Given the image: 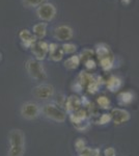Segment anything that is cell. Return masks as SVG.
Masks as SVG:
<instances>
[{
    "label": "cell",
    "instance_id": "cell-18",
    "mask_svg": "<svg viewBox=\"0 0 139 156\" xmlns=\"http://www.w3.org/2000/svg\"><path fill=\"white\" fill-rule=\"evenodd\" d=\"M99 62H100L101 68H102L104 71H109L111 68L113 67V65H114V56H113V54L108 55V56H106V57L100 58Z\"/></svg>",
    "mask_w": 139,
    "mask_h": 156
},
{
    "label": "cell",
    "instance_id": "cell-20",
    "mask_svg": "<svg viewBox=\"0 0 139 156\" xmlns=\"http://www.w3.org/2000/svg\"><path fill=\"white\" fill-rule=\"evenodd\" d=\"M50 53V59L53 60V62H60L62 58H64V50H62L61 47L57 46L56 48L54 50H52V51L49 52Z\"/></svg>",
    "mask_w": 139,
    "mask_h": 156
},
{
    "label": "cell",
    "instance_id": "cell-29",
    "mask_svg": "<svg viewBox=\"0 0 139 156\" xmlns=\"http://www.w3.org/2000/svg\"><path fill=\"white\" fill-rule=\"evenodd\" d=\"M104 156H116V151L113 147H107L104 150Z\"/></svg>",
    "mask_w": 139,
    "mask_h": 156
},
{
    "label": "cell",
    "instance_id": "cell-7",
    "mask_svg": "<svg viewBox=\"0 0 139 156\" xmlns=\"http://www.w3.org/2000/svg\"><path fill=\"white\" fill-rule=\"evenodd\" d=\"M30 50H31L32 54H33L34 58L36 60H44L46 58L48 52H49V44L45 41H39L37 40L36 42L30 47Z\"/></svg>",
    "mask_w": 139,
    "mask_h": 156
},
{
    "label": "cell",
    "instance_id": "cell-5",
    "mask_svg": "<svg viewBox=\"0 0 139 156\" xmlns=\"http://www.w3.org/2000/svg\"><path fill=\"white\" fill-rule=\"evenodd\" d=\"M20 115L24 120L33 121L41 115V106L36 102L26 101L20 107Z\"/></svg>",
    "mask_w": 139,
    "mask_h": 156
},
{
    "label": "cell",
    "instance_id": "cell-11",
    "mask_svg": "<svg viewBox=\"0 0 139 156\" xmlns=\"http://www.w3.org/2000/svg\"><path fill=\"white\" fill-rule=\"evenodd\" d=\"M19 37H20V40H21L23 46L26 47V48H30V47H31L32 45L37 41V40L35 39V37L33 36V34H32V32L28 29L20 30Z\"/></svg>",
    "mask_w": 139,
    "mask_h": 156
},
{
    "label": "cell",
    "instance_id": "cell-16",
    "mask_svg": "<svg viewBox=\"0 0 139 156\" xmlns=\"http://www.w3.org/2000/svg\"><path fill=\"white\" fill-rule=\"evenodd\" d=\"M80 62H81V60H80L79 55L73 54L72 56L68 57L64 62V67L68 70H75L79 67Z\"/></svg>",
    "mask_w": 139,
    "mask_h": 156
},
{
    "label": "cell",
    "instance_id": "cell-6",
    "mask_svg": "<svg viewBox=\"0 0 139 156\" xmlns=\"http://www.w3.org/2000/svg\"><path fill=\"white\" fill-rule=\"evenodd\" d=\"M56 7L54 6V4L50 3V2H45L36 9L37 18L42 20V22L52 21L56 16Z\"/></svg>",
    "mask_w": 139,
    "mask_h": 156
},
{
    "label": "cell",
    "instance_id": "cell-21",
    "mask_svg": "<svg viewBox=\"0 0 139 156\" xmlns=\"http://www.w3.org/2000/svg\"><path fill=\"white\" fill-rule=\"evenodd\" d=\"M78 154H79V156H100V150L98 148L86 147Z\"/></svg>",
    "mask_w": 139,
    "mask_h": 156
},
{
    "label": "cell",
    "instance_id": "cell-24",
    "mask_svg": "<svg viewBox=\"0 0 139 156\" xmlns=\"http://www.w3.org/2000/svg\"><path fill=\"white\" fill-rule=\"evenodd\" d=\"M62 50H64V54H74L76 51H77V46L73 43H68L65 42L62 44L61 46Z\"/></svg>",
    "mask_w": 139,
    "mask_h": 156
},
{
    "label": "cell",
    "instance_id": "cell-8",
    "mask_svg": "<svg viewBox=\"0 0 139 156\" xmlns=\"http://www.w3.org/2000/svg\"><path fill=\"white\" fill-rule=\"evenodd\" d=\"M53 36L59 42H68L74 37V30L69 25H60L54 29Z\"/></svg>",
    "mask_w": 139,
    "mask_h": 156
},
{
    "label": "cell",
    "instance_id": "cell-23",
    "mask_svg": "<svg viewBox=\"0 0 139 156\" xmlns=\"http://www.w3.org/2000/svg\"><path fill=\"white\" fill-rule=\"evenodd\" d=\"M97 103H98L99 107L102 108V109H109L110 105H111L110 100L108 99L107 97H105V96H100V97H99L97 99Z\"/></svg>",
    "mask_w": 139,
    "mask_h": 156
},
{
    "label": "cell",
    "instance_id": "cell-19",
    "mask_svg": "<svg viewBox=\"0 0 139 156\" xmlns=\"http://www.w3.org/2000/svg\"><path fill=\"white\" fill-rule=\"evenodd\" d=\"M93 79H95V78H93V76L92 74L87 73L86 71H81V72H80V74H79V76H78L77 81L79 82L82 87H85V85L87 87V85L89 84Z\"/></svg>",
    "mask_w": 139,
    "mask_h": 156
},
{
    "label": "cell",
    "instance_id": "cell-31",
    "mask_svg": "<svg viewBox=\"0 0 139 156\" xmlns=\"http://www.w3.org/2000/svg\"><path fill=\"white\" fill-rule=\"evenodd\" d=\"M0 59H1V54H0Z\"/></svg>",
    "mask_w": 139,
    "mask_h": 156
},
{
    "label": "cell",
    "instance_id": "cell-17",
    "mask_svg": "<svg viewBox=\"0 0 139 156\" xmlns=\"http://www.w3.org/2000/svg\"><path fill=\"white\" fill-rule=\"evenodd\" d=\"M96 54H97L98 58H103V57H106L108 55H111L112 52L110 50V47L108 46L107 44H104V43H101V44H98L96 46Z\"/></svg>",
    "mask_w": 139,
    "mask_h": 156
},
{
    "label": "cell",
    "instance_id": "cell-1",
    "mask_svg": "<svg viewBox=\"0 0 139 156\" xmlns=\"http://www.w3.org/2000/svg\"><path fill=\"white\" fill-rule=\"evenodd\" d=\"M26 151V138L21 129H12L9 133L7 156H24Z\"/></svg>",
    "mask_w": 139,
    "mask_h": 156
},
{
    "label": "cell",
    "instance_id": "cell-9",
    "mask_svg": "<svg viewBox=\"0 0 139 156\" xmlns=\"http://www.w3.org/2000/svg\"><path fill=\"white\" fill-rule=\"evenodd\" d=\"M111 121L114 123L115 125H122L123 123H127L131 119V115L128 110L125 108H112L110 112Z\"/></svg>",
    "mask_w": 139,
    "mask_h": 156
},
{
    "label": "cell",
    "instance_id": "cell-2",
    "mask_svg": "<svg viewBox=\"0 0 139 156\" xmlns=\"http://www.w3.org/2000/svg\"><path fill=\"white\" fill-rule=\"evenodd\" d=\"M41 115L48 120L56 123H64L67 120V112L52 102H47L41 107Z\"/></svg>",
    "mask_w": 139,
    "mask_h": 156
},
{
    "label": "cell",
    "instance_id": "cell-10",
    "mask_svg": "<svg viewBox=\"0 0 139 156\" xmlns=\"http://www.w3.org/2000/svg\"><path fill=\"white\" fill-rule=\"evenodd\" d=\"M82 105V100L80 99L78 96H75V95H72L69 98H67L65 100V112H69V114H72V112H76V110L80 109Z\"/></svg>",
    "mask_w": 139,
    "mask_h": 156
},
{
    "label": "cell",
    "instance_id": "cell-26",
    "mask_svg": "<svg viewBox=\"0 0 139 156\" xmlns=\"http://www.w3.org/2000/svg\"><path fill=\"white\" fill-rule=\"evenodd\" d=\"M109 122H111V115L110 114H103L100 115L99 120L97 121L98 124L100 125H105V124H108Z\"/></svg>",
    "mask_w": 139,
    "mask_h": 156
},
{
    "label": "cell",
    "instance_id": "cell-28",
    "mask_svg": "<svg viewBox=\"0 0 139 156\" xmlns=\"http://www.w3.org/2000/svg\"><path fill=\"white\" fill-rule=\"evenodd\" d=\"M84 65H85V68L88 70H95L96 68H97V62H96L92 58L86 60V62H84Z\"/></svg>",
    "mask_w": 139,
    "mask_h": 156
},
{
    "label": "cell",
    "instance_id": "cell-14",
    "mask_svg": "<svg viewBox=\"0 0 139 156\" xmlns=\"http://www.w3.org/2000/svg\"><path fill=\"white\" fill-rule=\"evenodd\" d=\"M47 22H40V23H36L33 25L32 27V34L35 37V39L41 41V40L44 39L47 34Z\"/></svg>",
    "mask_w": 139,
    "mask_h": 156
},
{
    "label": "cell",
    "instance_id": "cell-30",
    "mask_svg": "<svg viewBox=\"0 0 139 156\" xmlns=\"http://www.w3.org/2000/svg\"><path fill=\"white\" fill-rule=\"evenodd\" d=\"M130 1H131V0H122V2H123V3H125V4L130 3Z\"/></svg>",
    "mask_w": 139,
    "mask_h": 156
},
{
    "label": "cell",
    "instance_id": "cell-15",
    "mask_svg": "<svg viewBox=\"0 0 139 156\" xmlns=\"http://www.w3.org/2000/svg\"><path fill=\"white\" fill-rule=\"evenodd\" d=\"M86 118H87L86 112H85L84 109H82V108H80V109L70 114V119L72 121V123H74L75 125L81 124L83 122H86Z\"/></svg>",
    "mask_w": 139,
    "mask_h": 156
},
{
    "label": "cell",
    "instance_id": "cell-25",
    "mask_svg": "<svg viewBox=\"0 0 139 156\" xmlns=\"http://www.w3.org/2000/svg\"><path fill=\"white\" fill-rule=\"evenodd\" d=\"M46 0H23V4L26 7H39Z\"/></svg>",
    "mask_w": 139,
    "mask_h": 156
},
{
    "label": "cell",
    "instance_id": "cell-27",
    "mask_svg": "<svg viewBox=\"0 0 139 156\" xmlns=\"http://www.w3.org/2000/svg\"><path fill=\"white\" fill-rule=\"evenodd\" d=\"M75 148L78 153L81 152L84 148H86V143H85V140H83V138H78L75 142Z\"/></svg>",
    "mask_w": 139,
    "mask_h": 156
},
{
    "label": "cell",
    "instance_id": "cell-4",
    "mask_svg": "<svg viewBox=\"0 0 139 156\" xmlns=\"http://www.w3.org/2000/svg\"><path fill=\"white\" fill-rule=\"evenodd\" d=\"M31 94H32V96L37 100H41V101H49V100H51L52 98L54 97L55 89L52 84L42 82V83L35 85L33 89H32Z\"/></svg>",
    "mask_w": 139,
    "mask_h": 156
},
{
    "label": "cell",
    "instance_id": "cell-12",
    "mask_svg": "<svg viewBox=\"0 0 139 156\" xmlns=\"http://www.w3.org/2000/svg\"><path fill=\"white\" fill-rule=\"evenodd\" d=\"M134 100H135V95L131 90L122 92L117 96V103L120 106H128V105L132 104Z\"/></svg>",
    "mask_w": 139,
    "mask_h": 156
},
{
    "label": "cell",
    "instance_id": "cell-13",
    "mask_svg": "<svg viewBox=\"0 0 139 156\" xmlns=\"http://www.w3.org/2000/svg\"><path fill=\"white\" fill-rule=\"evenodd\" d=\"M122 85H123L122 78L116 76V75H111L107 79V81H106V87L108 89V90H110L112 93L117 92L122 87Z\"/></svg>",
    "mask_w": 139,
    "mask_h": 156
},
{
    "label": "cell",
    "instance_id": "cell-22",
    "mask_svg": "<svg viewBox=\"0 0 139 156\" xmlns=\"http://www.w3.org/2000/svg\"><path fill=\"white\" fill-rule=\"evenodd\" d=\"M93 54H95V51L92 49H89V48H85L83 49L79 54V57H80V60L83 62H85L86 60L88 59H92Z\"/></svg>",
    "mask_w": 139,
    "mask_h": 156
},
{
    "label": "cell",
    "instance_id": "cell-3",
    "mask_svg": "<svg viewBox=\"0 0 139 156\" xmlns=\"http://www.w3.org/2000/svg\"><path fill=\"white\" fill-rule=\"evenodd\" d=\"M25 68L28 75L35 81H44L47 79V72L40 60L29 58L25 62Z\"/></svg>",
    "mask_w": 139,
    "mask_h": 156
}]
</instances>
